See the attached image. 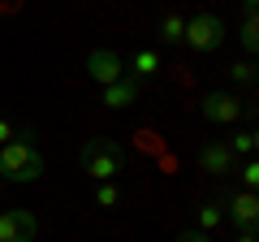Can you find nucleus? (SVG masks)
Returning <instances> with one entry per match:
<instances>
[{"label": "nucleus", "instance_id": "f03ea898", "mask_svg": "<svg viewBox=\"0 0 259 242\" xmlns=\"http://www.w3.org/2000/svg\"><path fill=\"white\" fill-rule=\"evenodd\" d=\"M78 160H82V169L95 182H112L117 173H125V147L117 139H87Z\"/></svg>", "mask_w": 259, "mask_h": 242}, {"label": "nucleus", "instance_id": "a211bd4d", "mask_svg": "<svg viewBox=\"0 0 259 242\" xmlns=\"http://www.w3.org/2000/svg\"><path fill=\"white\" fill-rule=\"evenodd\" d=\"M173 242H212V233H203V229H186V233H177Z\"/></svg>", "mask_w": 259, "mask_h": 242}, {"label": "nucleus", "instance_id": "39448f33", "mask_svg": "<svg viewBox=\"0 0 259 242\" xmlns=\"http://www.w3.org/2000/svg\"><path fill=\"white\" fill-rule=\"evenodd\" d=\"M87 78H91L95 87H108V83H117V78H125V61H121L112 48H91V52H87Z\"/></svg>", "mask_w": 259, "mask_h": 242}, {"label": "nucleus", "instance_id": "6e6552de", "mask_svg": "<svg viewBox=\"0 0 259 242\" xmlns=\"http://www.w3.org/2000/svg\"><path fill=\"white\" fill-rule=\"evenodd\" d=\"M199 169L221 177V173H233L238 160H233V151H229V143H225V139H212V143H203V151H199Z\"/></svg>", "mask_w": 259, "mask_h": 242}, {"label": "nucleus", "instance_id": "412c9836", "mask_svg": "<svg viewBox=\"0 0 259 242\" xmlns=\"http://www.w3.org/2000/svg\"><path fill=\"white\" fill-rule=\"evenodd\" d=\"M242 5H246V9H255V5H259V0H242Z\"/></svg>", "mask_w": 259, "mask_h": 242}, {"label": "nucleus", "instance_id": "7ed1b4c3", "mask_svg": "<svg viewBox=\"0 0 259 242\" xmlns=\"http://www.w3.org/2000/svg\"><path fill=\"white\" fill-rule=\"evenodd\" d=\"M225 35H229V26H225L221 13H194V18H186L182 44L194 48V52H216L225 44Z\"/></svg>", "mask_w": 259, "mask_h": 242}, {"label": "nucleus", "instance_id": "9d476101", "mask_svg": "<svg viewBox=\"0 0 259 242\" xmlns=\"http://www.w3.org/2000/svg\"><path fill=\"white\" fill-rule=\"evenodd\" d=\"M194 221H199V229H203V233H212V229H221V225H225V208L216 204V199H207V204L194 208Z\"/></svg>", "mask_w": 259, "mask_h": 242}, {"label": "nucleus", "instance_id": "2eb2a0df", "mask_svg": "<svg viewBox=\"0 0 259 242\" xmlns=\"http://www.w3.org/2000/svg\"><path fill=\"white\" fill-rule=\"evenodd\" d=\"M233 173H238L242 190H259V160H255V156H246V165H242V169H233Z\"/></svg>", "mask_w": 259, "mask_h": 242}, {"label": "nucleus", "instance_id": "9b49d317", "mask_svg": "<svg viewBox=\"0 0 259 242\" xmlns=\"http://www.w3.org/2000/svg\"><path fill=\"white\" fill-rule=\"evenodd\" d=\"M130 69H134V78H156L160 74V52H156V48H143Z\"/></svg>", "mask_w": 259, "mask_h": 242}, {"label": "nucleus", "instance_id": "f3484780", "mask_svg": "<svg viewBox=\"0 0 259 242\" xmlns=\"http://www.w3.org/2000/svg\"><path fill=\"white\" fill-rule=\"evenodd\" d=\"M229 78L242 83V87H250V83H255V61H238V65L229 69Z\"/></svg>", "mask_w": 259, "mask_h": 242}, {"label": "nucleus", "instance_id": "f257e3e1", "mask_svg": "<svg viewBox=\"0 0 259 242\" xmlns=\"http://www.w3.org/2000/svg\"><path fill=\"white\" fill-rule=\"evenodd\" d=\"M44 177V156L30 143V134H18L13 143L0 147V182H18V186H30Z\"/></svg>", "mask_w": 259, "mask_h": 242}, {"label": "nucleus", "instance_id": "aec40b11", "mask_svg": "<svg viewBox=\"0 0 259 242\" xmlns=\"http://www.w3.org/2000/svg\"><path fill=\"white\" fill-rule=\"evenodd\" d=\"M238 242H259V238H255V229H238Z\"/></svg>", "mask_w": 259, "mask_h": 242}, {"label": "nucleus", "instance_id": "423d86ee", "mask_svg": "<svg viewBox=\"0 0 259 242\" xmlns=\"http://www.w3.org/2000/svg\"><path fill=\"white\" fill-rule=\"evenodd\" d=\"M221 208H225V221H233L238 229H255L259 225V195L255 190H229Z\"/></svg>", "mask_w": 259, "mask_h": 242}, {"label": "nucleus", "instance_id": "6ab92c4d", "mask_svg": "<svg viewBox=\"0 0 259 242\" xmlns=\"http://www.w3.org/2000/svg\"><path fill=\"white\" fill-rule=\"evenodd\" d=\"M13 139H18V126L0 117V147H5V143H13Z\"/></svg>", "mask_w": 259, "mask_h": 242}, {"label": "nucleus", "instance_id": "0eeeda50", "mask_svg": "<svg viewBox=\"0 0 259 242\" xmlns=\"http://www.w3.org/2000/svg\"><path fill=\"white\" fill-rule=\"evenodd\" d=\"M35 233H39L35 212H26V208L0 212V242H35Z\"/></svg>", "mask_w": 259, "mask_h": 242}, {"label": "nucleus", "instance_id": "ddd939ff", "mask_svg": "<svg viewBox=\"0 0 259 242\" xmlns=\"http://www.w3.org/2000/svg\"><path fill=\"white\" fill-rule=\"evenodd\" d=\"M182 35H186V18L182 13H164L160 18V39L164 44H182Z\"/></svg>", "mask_w": 259, "mask_h": 242}, {"label": "nucleus", "instance_id": "dca6fc26", "mask_svg": "<svg viewBox=\"0 0 259 242\" xmlns=\"http://www.w3.org/2000/svg\"><path fill=\"white\" fill-rule=\"evenodd\" d=\"M117 199H121V190L112 186V182H100V186H95V204L100 208H117Z\"/></svg>", "mask_w": 259, "mask_h": 242}, {"label": "nucleus", "instance_id": "4468645a", "mask_svg": "<svg viewBox=\"0 0 259 242\" xmlns=\"http://www.w3.org/2000/svg\"><path fill=\"white\" fill-rule=\"evenodd\" d=\"M255 147H259V134L255 130H238V134H233V143H229L233 156H255Z\"/></svg>", "mask_w": 259, "mask_h": 242}, {"label": "nucleus", "instance_id": "20e7f679", "mask_svg": "<svg viewBox=\"0 0 259 242\" xmlns=\"http://www.w3.org/2000/svg\"><path fill=\"white\" fill-rule=\"evenodd\" d=\"M242 112H246V104H242L238 95H229V91H207L203 100H199V117L212 121V126H233Z\"/></svg>", "mask_w": 259, "mask_h": 242}, {"label": "nucleus", "instance_id": "f8f14e48", "mask_svg": "<svg viewBox=\"0 0 259 242\" xmlns=\"http://www.w3.org/2000/svg\"><path fill=\"white\" fill-rule=\"evenodd\" d=\"M238 44L246 48V52H255V48H259V18H255V9H246V18H242V26H238Z\"/></svg>", "mask_w": 259, "mask_h": 242}, {"label": "nucleus", "instance_id": "1a4fd4ad", "mask_svg": "<svg viewBox=\"0 0 259 242\" xmlns=\"http://www.w3.org/2000/svg\"><path fill=\"white\" fill-rule=\"evenodd\" d=\"M130 104H139V78H117V83H108L104 87V108H130Z\"/></svg>", "mask_w": 259, "mask_h": 242}]
</instances>
